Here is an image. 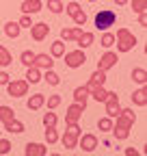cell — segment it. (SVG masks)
Segmentation results:
<instances>
[{"mask_svg": "<svg viewBox=\"0 0 147 156\" xmlns=\"http://www.w3.org/2000/svg\"><path fill=\"white\" fill-rule=\"evenodd\" d=\"M117 122H113V128H110V132H113V136L117 141H123L130 136V130L136 122V113L132 108H121V113L115 117Z\"/></svg>", "mask_w": 147, "mask_h": 156, "instance_id": "6da1fadb", "label": "cell"}, {"mask_svg": "<svg viewBox=\"0 0 147 156\" xmlns=\"http://www.w3.org/2000/svg\"><path fill=\"white\" fill-rule=\"evenodd\" d=\"M115 46H117V52H130L136 46L134 33H130L128 28H119L117 35H115Z\"/></svg>", "mask_w": 147, "mask_h": 156, "instance_id": "7a4b0ae2", "label": "cell"}, {"mask_svg": "<svg viewBox=\"0 0 147 156\" xmlns=\"http://www.w3.org/2000/svg\"><path fill=\"white\" fill-rule=\"evenodd\" d=\"M115 22H117V13L113 9H102L95 15V28L97 30H108L110 26H115Z\"/></svg>", "mask_w": 147, "mask_h": 156, "instance_id": "3957f363", "label": "cell"}, {"mask_svg": "<svg viewBox=\"0 0 147 156\" xmlns=\"http://www.w3.org/2000/svg\"><path fill=\"white\" fill-rule=\"evenodd\" d=\"M63 58H65V65L67 67H71V69H78V67H82L84 63H87V54H84V50H71V52H65L63 54Z\"/></svg>", "mask_w": 147, "mask_h": 156, "instance_id": "277c9868", "label": "cell"}, {"mask_svg": "<svg viewBox=\"0 0 147 156\" xmlns=\"http://www.w3.org/2000/svg\"><path fill=\"white\" fill-rule=\"evenodd\" d=\"M7 93H9V98H24L26 93H28V83H26V78L24 80H9L7 85Z\"/></svg>", "mask_w": 147, "mask_h": 156, "instance_id": "5b68a950", "label": "cell"}, {"mask_svg": "<svg viewBox=\"0 0 147 156\" xmlns=\"http://www.w3.org/2000/svg\"><path fill=\"white\" fill-rule=\"evenodd\" d=\"M97 145H100V141H97V136H95L93 132H87V134H80V136H78V147H80L82 152H87V154L95 152Z\"/></svg>", "mask_w": 147, "mask_h": 156, "instance_id": "8992f818", "label": "cell"}, {"mask_svg": "<svg viewBox=\"0 0 147 156\" xmlns=\"http://www.w3.org/2000/svg\"><path fill=\"white\" fill-rule=\"evenodd\" d=\"M104 104H106V115L113 117V119L121 113V104H119V95H117V91H108V98L104 100Z\"/></svg>", "mask_w": 147, "mask_h": 156, "instance_id": "52a82bcc", "label": "cell"}, {"mask_svg": "<svg viewBox=\"0 0 147 156\" xmlns=\"http://www.w3.org/2000/svg\"><path fill=\"white\" fill-rule=\"evenodd\" d=\"M117 61H119V56H117V52H113V50H106L102 56H100V61H97V69H104V72H108V69H113L115 65H117Z\"/></svg>", "mask_w": 147, "mask_h": 156, "instance_id": "ba28073f", "label": "cell"}, {"mask_svg": "<svg viewBox=\"0 0 147 156\" xmlns=\"http://www.w3.org/2000/svg\"><path fill=\"white\" fill-rule=\"evenodd\" d=\"M82 113H84V106L78 104V102H74L67 106V113H65V124H76L82 119Z\"/></svg>", "mask_w": 147, "mask_h": 156, "instance_id": "9c48e42d", "label": "cell"}, {"mask_svg": "<svg viewBox=\"0 0 147 156\" xmlns=\"http://www.w3.org/2000/svg\"><path fill=\"white\" fill-rule=\"evenodd\" d=\"M50 35V26L46 24V22H32V26H30V37L35 39V41H43V39Z\"/></svg>", "mask_w": 147, "mask_h": 156, "instance_id": "30bf717a", "label": "cell"}, {"mask_svg": "<svg viewBox=\"0 0 147 156\" xmlns=\"http://www.w3.org/2000/svg\"><path fill=\"white\" fill-rule=\"evenodd\" d=\"M106 80H108V76H106V72L104 69H95L93 74H91V78H89V83L84 85L89 91L91 89H95V87H102V85H106Z\"/></svg>", "mask_w": 147, "mask_h": 156, "instance_id": "8fae6325", "label": "cell"}, {"mask_svg": "<svg viewBox=\"0 0 147 156\" xmlns=\"http://www.w3.org/2000/svg\"><path fill=\"white\" fill-rule=\"evenodd\" d=\"M32 65H35V67H39L41 72H43V69H52V67H54V58H52L50 54L41 52V54H35Z\"/></svg>", "mask_w": 147, "mask_h": 156, "instance_id": "7c38bea8", "label": "cell"}, {"mask_svg": "<svg viewBox=\"0 0 147 156\" xmlns=\"http://www.w3.org/2000/svg\"><path fill=\"white\" fill-rule=\"evenodd\" d=\"M41 9H43L41 0H24L22 7H20V11L26 13V15H35V13H39Z\"/></svg>", "mask_w": 147, "mask_h": 156, "instance_id": "4fadbf2b", "label": "cell"}, {"mask_svg": "<svg viewBox=\"0 0 147 156\" xmlns=\"http://www.w3.org/2000/svg\"><path fill=\"white\" fill-rule=\"evenodd\" d=\"M26 156H48V147L43 143H26Z\"/></svg>", "mask_w": 147, "mask_h": 156, "instance_id": "5bb4252c", "label": "cell"}, {"mask_svg": "<svg viewBox=\"0 0 147 156\" xmlns=\"http://www.w3.org/2000/svg\"><path fill=\"white\" fill-rule=\"evenodd\" d=\"M74 41L78 44V48L80 50H84V48H89V46H93V41H95V35L93 33H87V30H82L76 39H74Z\"/></svg>", "mask_w": 147, "mask_h": 156, "instance_id": "9a60e30c", "label": "cell"}, {"mask_svg": "<svg viewBox=\"0 0 147 156\" xmlns=\"http://www.w3.org/2000/svg\"><path fill=\"white\" fill-rule=\"evenodd\" d=\"M28 111H39L41 106H46V95L43 93H32L28 98V102H26Z\"/></svg>", "mask_w": 147, "mask_h": 156, "instance_id": "2e32d148", "label": "cell"}, {"mask_svg": "<svg viewBox=\"0 0 147 156\" xmlns=\"http://www.w3.org/2000/svg\"><path fill=\"white\" fill-rule=\"evenodd\" d=\"M26 83L28 85H37V83H41V69L39 67H35V65H28L26 67Z\"/></svg>", "mask_w": 147, "mask_h": 156, "instance_id": "e0dca14e", "label": "cell"}, {"mask_svg": "<svg viewBox=\"0 0 147 156\" xmlns=\"http://www.w3.org/2000/svg\"><path fill=\"white\" fill-rule=\"evenodd\" d=\"M132 102L136 106H147V85H141V89L132 93Z\"/></svg>", "mask_w": 147, "mask_h": 156, "instance_id": "ac0fdd59", "label": "cell"}, {"mask_svg": "<svg viewBox=\"0 0 147 156\" xmlns=\"http://www.w3.org/2000/svg\"><path fill=\"white\" fill-rule=\"evenodd\" d=\"M59 139H61V143H63L65 150H76V147H78V136L71 134V132H67V130H65L63 136H59Z\"/></svg>", "mask_w": 147, "mask_h": 156, "instance_id": "d6986e66", "label": "cell"}, {"mask_svg": "<svg viewBox=\"0 0 147 156\" xmlns=\"http://www.w3.org/2000/svg\"><path fill=\"white\" fill-rule=\"evenodd\" d=\"M87 100H89V89L82 85V87H76L74 89V102H78L82 106H87Z\"/></svg>", "mask_w": 147, "mask_h": 156, "instance_id": "ffe728a7", "label": "cell"}, {"mask_svg": "<svg viewBox=\"0 0 147 156\" xmlns=\"http://www.w3.org/2000/svg\"><path fill=\"white\" fill-rule=\"evenodd\" d=\"M5 130L11 132V134H22V132H24V124H22L20 119H15V117H13V119H9V122L5 124Z\"/></svg>", "mask_w": 147, "mask_h": 156, "instance_id": "44dd1931", "label": "cell"}, {"mask_svg": "<svg viewBox=\"0 0 147 156\" xmlns=\"http://www.w3.org/2000/svg\"><path fill=\"white\" fill-rule=\"evenodd\" d=\"M46 74H41V80H46L48 85H52V87H56V85H61V76L54 72V69H43Z\"/></svg>", "mask_w": 147, "mask_h": 156, "instance_id": "7402d4cb", "label": "cell"}, {"mask_svg": "<svg viewBox=\"0 0 147 156\" xmlns=\"http://www.w3.org/2000/svg\"><path fill=\"white\" fill-rule=\"evenodd\" d=\"M20 33H22V26L17 24V22H7V24H5V35H7V37L17 39V37H20Z\"/></svg>", "mask_w": 147, "mask_h": 156, "instance_id": "603a6c76", "label": "cell"}, {"mask_svg": "<svg viewBox=\"0 0 147 156\" xmlns=\"http://www.w3.org/2000/svg\"><path fill=\"white\" fill-rule=\"evenodd\" d=\"M63 54H65V41L56 39V41L50 46V56H52V58H61Z\"/></svg>", "mask_w": 147, "mask_h": 156, "instance_id": "cb8c5ba5", "label": "cell"}, {"mask_svg": "<svg viewBox=\"0 0 147 156\" xmlns=\"http://www.w3.org/2000/svg\"><path fill=\"white\" fill-rule=\"evenodd\" d=\"M89 98H93L95 102H104L106 98H108V89H104V85L102 87H95V89L89 91Z\"/></svg>", "mask_w": 147, "mask_h": 156, "instance_id": "d4e9b609", "label": "cell"}, {"mask_svg": "<svg viewBox=\"0 0 147 156\" xmlns=\"http://www.w3.org/2000/svg\"><path fill=\"white\" fill-rule=\"evenodd\" d=\"M132 80L138 85H147V69L145 67H134L132 69Z\"/></svg>", "mask_w": 147, "mask_h": 156, "instance_id": "484cf974", "label": "cell"}, {"mask_svg": "<svg viewBox=\"0 0 147 156\" xmlns=\"http://www.w3.org/2000/svg\"><path fill=\"white\" fill-rule=\"evenodd\" d=\"M46 141H48V145H54L59 141V130H56V126H46Z\"/></svg>", "mask_w": 147, "mask_h": 156, "instance_id": "4316f807", "label": "cell"}, {"mask_svg": "<svg viewBox=\"0 0 147 156\" xmlns=\"http://www.w3.org/2000/svg\"><path fill=\"white\" fill-rule=\"evenodd\" d=\"M13 63V56H11V52L5 48V46H0V67H9Z\"/></svg>", "mask_w": 147, "mask_h": 156, "instance_id": "83f0119b", "label": "cell"}, {"mask_svg": "<svg viewBox=\"0 0 147 156\" xmlns=\"http://www.w3.org/2000/svg\"><path fill=\"white\" fill-rule=\"evenodd\" d=\"M13 117H15V111H13L11 106L0 104V122H2V124H7L9 119H13Z\"/></svg>", "mask_w": 147, "mask_h": 156, "instance_id": "f1b7e54d", "label": "cell"}, {"mask_svg": "<svg viewBox=\"0 0 147 156\" xmlns=\"http://www.w3.org/2000/svg\"><path fill=\"white\" fill-rule=\"evenodd\" d=\"M100 46L106 48V50H108V48H113V46H115V35H113V33H108V30H104V35H102V39H100Z\"/></svg>", "mask_w": 147, "mask_h": 156, "instance_id": "f546056e", "label": "cell"}, {"mask_svg": "<svg viewBox=\"0 0 147 156\" xmlns=\"http://www.w3.org/2000/svg\"><path fill=\"white\" fill-rule=\"evenodd\" d=\"M113 122H115V119H113V117H108V115H106V117H102V119L97 122L100 132H110V128H113Z\"/></svg>", "mask_w": 147, "mask_h": 156, "instance_id": "4dcf8cb0", "label": "cell"}, {"mask_svg": "<svg viewBox=\"0 0 147 156\" xmlns=\"http://www.w3.org/2000/svg\"><path fill=\"white\" fill-rule=\"evenodd\" d=\"M132 5V11L138 15V13H145L147 11V0H128Z\"/></svg>", "mask_w": 147, "mask_h": 156, "instance_id": "1f68e13d", "label": "cell"}, {"mask_svg": "<svg viewBox=\"0 0 147 156\" xmlns=\"http://www.w3.org/2000/svg\"><path fill=\"white\" fill-rule=\"evenodd\" d=\"M32 61H35V52H32V50H24V52L20 54V63H22V65L28 67V65H32Z\"/></svg>", "mask_w": 147, "mask_h": 156, "instance_id": "d6a6232c", "label": "cell"}, {"mask_svg": "<svg viewBox=\"0 0 147 156\" xmlns=\"http://www.w3.org/2000/svg\"><path fill=\"white\" fill-rule=\"evenodd\" d=\"M48 11L54 13V15L63 13V2H61V0H48Z\"/></svg>", "mask_w": 147, "mask_h": 156, "instance_id": "836d02e7", "label": "cell"}, {"mask_svg": "<svg viewBox=\"0 0 147 156\" xmlns=\"http://www.w3.org/2000/svg\"><path fill=\"white\" fill-rule=\"evenodd\" d=\"M46 104H48V108H50V111H54V108L61 104V95H59V93H52L50 98H46Z\"/></svg>", "mask_w": 147, "mask_h": 156, "instance_id": "e575fe53", "label": "cell"}, {"mask_svg": "<svg viewBox=\"0 0 147 156\" xmlns=\"http://www.w3.org/2000/svg\"><path fill=\"white\" fill-rule=\"evenodd\" d=\"M59 124V117H56V113H46L43 115V126H56Z\"/></svg>", "mask_w": 147, "mask_h": 156, "instance_id": "d590c367", "label": "cell"}, {"mask_svg": "<svg viewBox=\"0 0 147 156\" xmlns=\"http://www.w3.org/2000/svg\"><path fill=\"white\" fill-rule=\"evenodd\" d=\"M80 9H82V7H80L78 2H67V5L63 7V11H65V13H67L69 17H71V15H76V13H78Z\"/></svg>", "mask_w": 147, "mask_h": 156, "instance_id": "8d00e7d4", "label": "cell"}, {"mask_svg": "<svg viewBox=\"0 0 147 156\" xmlns=\"http://www.w3.org/2000/svg\"><path fill=\"white\" fill-rule=\"evenodd\" d=\"M71 20H74V24H76V26H84L87 24V13L80 9L76 15H71Z\"/></svg>", "mask_w": 147, "mask_h": 156, "instance_id": "74e56055", "label": "cell"}, {"mask_svg": "<svg viewBox=\"0 0 147 156\" xmlns=\"http://www.w3.org/2000/svg\"><path fill=\"white\" fill-rule=\"evenodd\" d=\"M61 41H74V28H61Z\"/></svg>", "mask_w": 147, "mask_h": 156, "instance_id": "f35d334b", "label": "cell"}, {"mask_svg": "<svg viewBox=\"0 0 147 156\" xmlns=\"http://www.w3.org/2000/svg\"><path fill=\"white\" fill-rule=\"evenodd\" d=\"M9 152H11V141L0 136V156H2V154H9Z\"/></svg>", "mask_w": 147, "mask_h": 156, "instance_id": "ab89813d", "label": "cell"}, {"mask_svg": "<svg viewBox=\"0 0 147 156\" xmlns=\"http://www.w3.org/2000/svg\"><path fill=\"white\" fill-rule=\"evenodd\" d=\"M17 24H20L22 28H30V26H32V20H30V15L22 13V17H20V22H17Z\"/></svg>", "mask_w": 147, "mask_h": 156, "instance_id": "60d3db41", "label": "cell"}, {"mask_svg": "<svg viewBox=\"0 0 147 156\" xmlns=\"http://www.w3.org/2000/svg\"><path fill=\"white\" fill-rule=\"evenodd\" d=\"M67 132L76 134V136H80V126H78V122H76V124H67Z\"/></svg>", "mask_w": 147, "mask_h": 156, "instance_id": "b9f144b4", "label": "cell"}, {"mask_svg": "<svg viewBox=\"0 0 147 156\" xmlns=\"http://www.w3.org/2000/svg\"><path fill=\"white\" fill-rule=\"evenodd\" d=\"M9 80H11V76H9L7 72H0V85H2V87H5V85H7Z\"/></svg>", "mask_w": 147, "mask_h": 156, "instance_id": "7bdbcfd3", "label": "cell"}, {"mask_svg": "<svg viewBox=\"0 0 147 156\" xmlns=\"http://www.w3.org/2000/svg\"><path fill=\"white\" fill-rule=\"evenodd\" d=\"M138 24H141L143 28L147 26V15H145V13H138Z\"/></svg>", "mask_w": 147, "mask_h": 156, "instance_id": "ee69618b", "label": "cell"}, {"mask_svg": "<svg viewBox=\"0 0 147 156\" xmlns=\"http://www.w3.org/2000/svg\"><path fill=\"white\" fill-rule=\"evenodd\" d=\"M138 154H141V152H138L136 147H128V150H125V156H138Z\"/></svg>", "mask_w": 147, "mask_h": 156, "instance_id": "f6af8a7d", "label": "cell"}, {"mask_svg": "<svg viewBox=\"0 0 147 156\" xmlns=\"http://www.w3.org/2000/svg\"><path fill=\"white\" fill-rule=\"evenodd\" d=\"M115 5L117 7H123V5H128V0H115Z\"/></svg>", "mask_w": 147, "mask_h": 156, "instance_id": "bcb514c9", "label": "cell"}, {"mask_svg": "<svg viewBox=\"0 0 147 156\" xmlns=\"http://www.w3.org/2000/svg\"><path fill=\"white\" fill-rule=\"evenodd\" d=\"M89 2H97V0H89Z\"/></svg>", "mask_w": 147, "mask_h": 156, "instance_id": "7dc6e473", "label": "cell"}, {"mask_svg": "<svg viewBox=\"0 0 147 156\" xmlns=\"http://www.w3.org/2000/svg\"><path fill=\"white\" fill-rule=\"evenodd\" d=\"M0 136H2V130H0Z\"/></svg>", "mask_w": 147, "mask_h": 156, "instance_id": "c3c4849f", "label": "cell"}]
</instances>
